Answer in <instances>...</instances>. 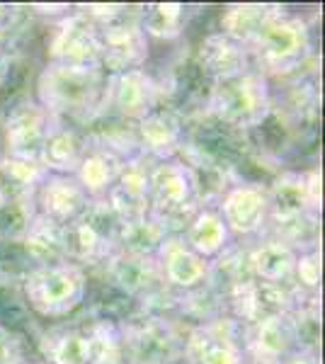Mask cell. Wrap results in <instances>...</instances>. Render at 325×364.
Masks as SVG:
<instances>
[{"label":"cell","mask_w":325,"mask_h":364,"mask_svg":"<svg viewBox=\"0 0 325 364\" xmlns=\"http://www.w3.org/2000/svg\"><path fill=\"white\" fill-rule=\"evenodd\" d=\"M252 68L270 80H292L316 61V34L309 17L275 5L247 46Z\"/></svg>","instance_id":"obj_1"},{"label":"cell","mask_w":325,"mask_h":364,"mask_svg":"<svg viewBox=\"0 0 325 364\" xmlns=\"http://www.w3.org/2000/svg\"><path fill=\"white\" fill-rule=\"evenodd\" d=\"M105 80L107 73L100 66L44 63L34 80L32 97L54 122L87 127L102 107Z\"/></svg>","instance_id":"obj_2"},{"label":"cell","mask_w":325,"mask_h":364,"mask_svg":"<svg viewBox=\"0 0 325 364\" xmlns=\"http://www.w3.org/2000/svg\"><path fill=\"white\" fill-rule=\"evenodd\" d=\"M202 112L240 134L260 132L275 112V87L260 70L250 68L233 78L209 83Z\"/></svg>","instance_id":"obj_3"},{"label":"cell","mask_w":325,"mask_h":364,"mask_svg":"<svg viewBox=\"0 0 325 364\" xmlns=\"http://www.w3.org/2000/svg\"><path fill=\"white\" fill-rule=\"evenodd\" d=\"M20 296L27 311L44 321H63L85 306L90 272L73 262L41 265L22 279Z\"/></svg>","instance_id":"obj_4"},{"label":"cell","mask_w":325,"mask_h":364,"mask_svg":"<svg viewBox=\"0 0 325 364\" xmlns=\"http://www.w3.org/2000/svg\"><path fill=\"white\" fill-rule=\"evenodd\" d=\"M185 331L173 314L134 309L119 318L124 364H185Z\"/></svg>","instance_id":"obj_5"},{"label":"cell","mask_w":325,"mask_h":364,"mask_svg":"<svg viewBox=\"0 0 325 364\" xmlns=\"http://www.w3.org/2000/svg\"><path fill=\"white\" fill-rule=\"evenodd\" d=\"M151 216L168 228L170 236H180L190 219L202 209L197 175L180 156L151 161Z\"/></svg>","instance_id":"obj_6"},{"label":"cell","mask_w":325,"mask_h":364,"mask_svg":"<svg viewBox=\"0 0 325 364\" xmlns=\"http://www.w3.org/2000/svg\"><path fill=\"white\" fill-rule=\"evenodd\" d=\"M122 221L112 211L107 199L90 202L75 221L63 226L66 260L82 269H100L117 252V233Z\"/></svg>","instance_id":"obj_7"},{"label":"cell","mask_w":325,"mask_h":364,"mask_svg":"<svg viewBox=\"0 0 325 364\" xmlns=\"http://www.w3.org/2000/svg\"><path fill=\"white\" fill-rule=\"evenodd\" d=\"M163 102H168L165 83H161L149 68H132L124 73L107 75L100 114L117 117L122 122L136 124Z\"/></svg>","instance_id":"obj_8"},{"label":"cell","mask_w":325,"mask_h":364,"mask_svg":"<svg viewBox=\"0 0 325 364\" xmlns=\"http://www.w3.org/2000/svg\"><path fill=\"white\" fill-rule=\"evenodd\" d=\"M223 224L235 243H255L270 231L267 182L235 180L216 204Z\"/></svg>","instance_id":"obj_9"},{"label":"cell","mask_w":325,"mask_h":364,"mask_svg":"<svg viewBox=\"0 0 325 364\" xmlns=\"http://www.w3.org/2000/svg\"><path fill=\"white\" fill-rule=\"evenodd\" d=\"M323 175L318 168L279 170L275 180L267 182L270 195V228L289 224L318 214L323 209Z\"/></svg>","instance_id":"obj_10"},{"label":"cell","mask_w":325,"mask_h":364,"mask_svg":"<svg viewBox=\"0 0 325 364\" xmlns=\"http://www.w3.org/2000/svg\"><path fill=\"white\" fill-rule=\"evenodd\" d=\"M100 66L105 73H124L132 68H146L151 42L139 22V8L129 5L127 13L97 27Z\"/></svg>","instance_id":"obj_11"},{"label":"cell","mask_w":325,"mask_h":364,"mask_svg":"<svg viewBox=\"0 0 325 364\" xmlns=\"http://www.w3.org/2000/svg\"><path fill=\"white\" fill-rule=\"evenodd\" d=\"M51 124L54 119L34 102V97L17 100L0 119V156L39 163Z\"/></svg>","instance_id":"obj_12"},{"label":"cell","mask_w":325,"mask_h":364,"mask_svg":"<svg viewBox=\"0 0 325 364\" xmlns=\"http://www.w3.org/2000/svg\"><path fill=\"white\" fill-rule=\"evenodd\" d=\"M243 326L221 314L202 326H187L185 364H247L240 348Z\"/></svg>","instance_id":"obj_13"},{"label":"cell","mask_w":325,"mask_h":364,"mask_svg":"<svg viewBox=\"0 0 325 364\" xmlns=\"http://www.w3.org/2000/svg\"><path fill=\"white\" fill-rule=\"evenodd\" d=\"M46 63L100 66L97 27L80 10H75V5L70 13L51 22L49 39H46Z\"/></svg>","instance_id":"obj_14"},{"label":"cell","mask_w":325,"mask_h":364,"mask_svg":"<svg viewBox=\"0 0 325 364\" xmlns=\"http://www.w3.org/2000/svg\"><path fill=\"white\" fill-rule=\"evenodd\" d=\"M240 348L247 364H279L299 352L292 314H270L243 326Z\"/></svg>","instance_id":"obj_15"},{"label":"cell","mask_w":325,"mask_h":364,"mask_svg":"<svg viewBox=\"0 0 325 364\" xmlns=\"http://www.w3.org/2000/svg\"><path fill=\"white\" fill-rule=\"evenodd\" d=\"M187 117L173 102H163L134 124L139 151L149 161L175 158L185 141Z\"/></svg>","instance_id":"obj_16"},{"label":"cell","mask_w":325,"mask_h":364,"mask_svg":"<svg viewBox=\"0 0 325 364\" xmlns=\"http://www.w3.org/2000/svg\"><path fill=\"white\" fill-rule=\"evenodd\" d=\"M151 161L144 156L129 158L124 163L119 178L112 185L110 195L105 197L117 219L136 221L151 214V180H149Z\"/></svg>","instance_id":"obj_17"},{"label":"cell","mask_w":325,"mask_h":364,"mask_svg":"<svg viewBox=\"0 0 325 364\" xmlns=\"http://www.w3.org/2000/svg\"><path fill=\"white\" fill-rule=\"evenodd\" d=\"M163 284L175 294H187L209 279V262L185 245L180 236H168L156 255Z\"/></svg>","instance_id":"obj_18"},{"label":"cell","mask_w":325,"mask_h":364,"mask_svg":"<svg viewBox=\"0 0 325 364\" xmlns=\"http://www.w3.org/2000/svg\"><path fill=\"white\" fill-rule=\"evenodd\" d=\"M90 204V197L82 192L73 175H54L46 173L34 195V209L41 219L56 226H68L75 221Z\"/></svg>","instance_id":"obj_19"},{"label":"cell","mask_w":325,"mask_h":364,"mask_svg":"<svg viewBox=\"0 0 325 364\" xmlns=\"http://www.w3.org/2000/svg\"><path fill=\"white\" fill-rule=\"evenodd\" d=\"M194 63L197 68L204 73L206 83H216L223 78H233L238 73L252 68V58L250 51L243 44L228 39L226 34L209 32L206 37L199 42V49L194 54Z\"/></svg>","instance_id":"obj_20"},{"label":"cell","mask_w":325,"mask_h":364,"mask_svg":"<svg viewBox=\"0 0 325 364\" xmlns=\"http://www.w3.org/2000/svg\"><path fill=\"white\" fill-rule=\"evenodd\" d=\"M39 350L46 364H97L90 323L51 328L41 336Z\"/></svg>","instance_id":"obj_21"},{"label":"cell","mask_w":325,"mask_h":364,"mask_svg":"<svg viewBox=\"0 0 325 364\" xmlns=\"http://www.w3.org/2000/svg\"><path fill=\"white\" fill-rule=\"evenodd\" d=\"M299 250L277 236H262L255 243H247V262L252 279L262 284H289L294 277Z\"/></svg>","instance_id":"obj_22"},{"label":"cell","mask_w":325,"mask_h":364,"mask_svg":"<svg viewBox=\"0 0 325 364\" xmlns=\"http://www.w3.org/2000/svg\"><path fill=\"white\" fill-rule=\"evenodd\" d=\"M87 151L85 129L66 124V122H54L49 129V136L44 141V149L39 156V166L46 173L54 175H73L80 166L82 156Z\"/></svg>","instance_id":"obj_23"},{"label":"cell","mask_w":325,"mask_h":364,"mask_svg":"<svg viewBox=\"0 0 325 364\" xmlns=\"http://www.w3.org/2000/svg\"><path fill=\"white\" fill-rule=\"evenodd\" d=\"M180 238L185 240L187 248L204 257L206 262L216 260L223 250L235 243L216 207L199 209L190 219V224L185 226V231L180 233Z\"/></svg>","instance_id":"obj_24"},{"label":"cell","mask_w":325,"mask_h":364,"mask_svg":"<svg viewBox=\"0 0 325 364\" xmlns=\"http://www.w3.org/2000/svg\"><path fill=\"white\" fill-rule=\"evenodd\" d=\"M124 163L127 161L117 154H112V151L87 144V151L82 156L80 166L75 168L73 178L82 187V192L90 197V202H97V199H105L110 195L112 185L119 178Z\"/></svg>","instance_id":"obj_25"},{"label":"cell","mask_w":325,"mask_h":364,"mask_svg":"<svg viewBox=\"0 0 325 364\" xmlns=\"http://www.w3.org/2000/svg\"><path fill=\"white\" fill-rule=\"evenodd\" d=\"M190 8L182 3L139 5V22L149 42H177L185 34Z\"/></svg>","instance_id":"obj_26"},{"label":"cell","mask_w":325,"mask_h":364,"mask_svg":"<svg viewBox=\"0 0 325 364\" xmlns=\"http://www.w3.org/2000/svg\"><path fill=\"white\" fill-rule=\"evenodd\" d=\"M46 178L39 163L15 161L0 156V204L3 202H34L37 187Z\"/></svg>","instance_id":"obj_27"},{"label":"cell","mask_w":325,"mask_h":364,"mask_svg":"<svg viewBox=\"0 0 325 364\" xmlns=\"http://www.w3.org/2000/svg\"><path fill=\"white\" fill-rule=\"evenodd\" d=\"M275 5L270 3H233L223 8L221 17H218V32L226 34L228 39L243 44L245 49L255 39L262 22L267 20Z\"/></svg>","instance_id":"obj_28"},{"label":"cell","mask_w":325,"mask_h":364,"mask_svg":"<svg viewBox=\"0 0 325 364\" xmlns=\"http://www.w3.org/2000/svg\"><path fill=\"white\" fill-rule=\"evenodd\" d=\"M168 236V228L156 216L149 214L144 219L124 221L119 226V233H117V250L127 252V255L156 257Z\"/></svg>","instance_id":"obj_29"},{"label":"cell","mask_w":325,"mask_h":364,"mask_svg":"<svg viewBox=\"0 0 325 364\" xmlns=\"http://www.w3.org/2000/svg\"><path fill=\"white\" fill-rule=\"evenodd\" d=\"M37 267L32 252H29L25 240L0 238V287L3 289H20L22 279Z\"/></svg>","instance_id":"obj_30"},{"label":"cell","mask_w":325,"mask_h":364,"mask_svg":"<svg viewBox=\"0 0 325 364\" xmlns=\"http://www.w3.org/2000/svg\"><path fill=\"white\" fill-rule=\"evenodd\" d=\"M321 277H323V252L321 248L301 250L294 265L292 284L301 294L311 299H321Z\"/></svg>","instance_id":"obj_31"},{"label":"cell","mask_w":325,"mask_h":364,"mask_svg":"<svg viewBox=\"0 0 325 364\" xmlns=\"http://www.w3.org/2000/svg\"><path fill=\"white\" fill-rule=\"evenodd\" d=\"M37 209L34 202H3L0 204V238L25 240Z\"/></svg>","instance_id":"obj_32"},{"label":"cell","mask_w":325,"mask_h":364,"mask_svg":"<svg viewBox=\"0 0 325 364\" xmlns=\"http://www.w3.org/2000/svg\"><path fill=\"white\" fill-rule=\"evenodd\" d=\"M27 343L13 326L0 321V364H25Z\"/></svg>","instance_id":"obj_33"},{"label":"cell","mask_w":325,"mask_h":364,"mask_svg":"<svg viewBox=\"0 0 325 364\" xmlns=\"http://www.w3.org/2000/svg\"><path fill=\"white\" fill-rule=\"evenodd\" d=\"M13 68H15V54H10L8 49L0 46V90L8 87L10 75H13Z\"/></svg>","instance_id":"obj_34"},{"label":"cell","mask_w":325,"mask_h":364,"mask_svg":"<svg viewBox=\"0 0 325 364\" xmlns=\"http://www.w3.org/2000/svg\"><path fill=\"white\" fill-rule=\"evenodd\" d=\"M279 364H321V355H316V352L299 350V352H294L292 357H287V360L279 362Z\"/></svg>","instance_id":"obj_35"},{"label":"cell","mask_w":325,"mask_h":364,"mask_svg":"<svg viewBox=\"0 0 325 364\" xmlns=\"http://www.w3.org/2000/svg\"><path fill=\"white\" fill-rule=\"evenodd\" d=\"M25 364H46L44 360H27Z\"/></svg>","instance_id":"obj_36"}]
</instances>
